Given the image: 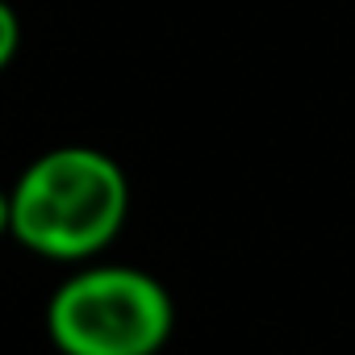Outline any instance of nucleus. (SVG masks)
I'll list each match as a JSON object with an SVG mask.
<instances>
[{"label":"nucleus","instance_id":"obj_2","mask_svg":"<svg viewBox=\"0 0 355 355\" xmlns=\"http://www.w3.org/2000/svg\"><path fill=\"white\" fill-rule=\"evenodd\" d=\"M63 355H155L171 334V297L134 268H88L63 280L46 309Z\"/></svg>","mask_w":355,"mask_h":355},{"label":"nucleus","instance_id":"obj_1","mask_svg":"<svg viewBox=\"0 0 355 355\" xmlns=\"http://www.w3.org/2000/svg\"><path fill=\"white\" fill-rule=\"evenodd\" d=\"M13 234L51 259H84L113 243L130 209L121 167L88 146H59L26 167L13 197Z\"/></svg>","mask_w":355,"mask_h":355},{"label":"nucleus","instance_id":"obj_3","mask_svg":"<svg viewBox=\"0 0 355 355\" xmlns=\"http://www.w3.org/2000/svg\"><path fill=\"white\" fill-rule=\"evenodd\" d=\"M17 42H21V26H17V13L0 0V67H9V59L17 55Z\"/></svg>","mask_w":355,"mask_h":355},{"label":"nucleus","instance_id":"obj_4","mask_svg":"<svg viewBox=\"0 0 355 355\" xmlns=\"http://www.w3.org/2000/svg\"><path fill=\"white\" fill-rule=\"evenodd\" d=\"M5 230H13V205H9V197L0 193V234Z\"/></svg>","mask_w":355,"mask_h":355}]
</instances>
